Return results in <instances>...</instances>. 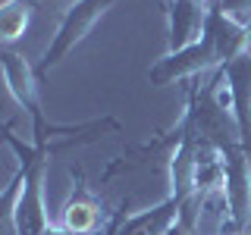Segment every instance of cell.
I'll return each instance as SVG.
<instances>
[{
    "instance_id": "obj_1",
    "label": "cell",
    "mask_w": 251,
    "mask_h": 235,
    "mask_svg": "<svg viewBox=\"0 0 251 235\" xmlns=\"http://www.w3.org/2000/svg\"><path fill=\"white\" fill-rule=\"evenodd\" d=\"M242 53H251V28L229 19L220 6H214L207 16V25H204V35L185 50L163 53L148 69V78H151V85L163 88V85H173L179 78L201 75L204 69H220Z\"/></svg>"
},
{
    "instance_id": "obj_2",
    "label": "cell",
    "mask_w": 251,
    "mask_h": 235,
    "mask_svg": "<svg viewBox=\"0 0 251 235\" xmlns=\"http://www.w3.org/2000/svg\"><path fill=\"white\" fill-rule=\"evenodd\" d=\"M113 3H120V0H73V3L63 10L60 25L50 35V44L44 47L41 60H38V66H35L38 78H44L53 66H60V60H66L69 53L91 35V28L98 25L100 16H104Z\"/></svg>"
},
{
    "instance_id": "obj_3",
    "label": "cell",
    "mask_w": 251,
    "mask_h": 235,
    "mask_svg": "<svg viewBox=\"0 0 251 235\" xmlns=\"http://www.w3.org/2000/svg\"><path fill=\"white\" fill-rule=\"evenodd\" d=\"M210 91L217 104L232 113L239 141L251 151V53H242L232 63L220 66L210 82Z\"/></svg>"
},
{
    "instance_id": "obj_4",
    "label": "cell",
    "mask_w": 251,
    "mask_h": 235,
    "mask_svg": "<svg viewBox=\"0 0 251 235\" xmlns=\"http://www.w3.org/2000/svg\"><path fill=\"white\" fill-rule=\"evenodd\" d=\"M69 176H73V194H69V201L63 204V216H60V226L75 235H98L100 229H110V213L104 207V201L98 198V194L88 188L85 182V176L78 169H69Z\"/></svg>"
},
{
    "instance_id": "obj_5",
    "label": "cell",
    "mask_w": 251,
    "mask_h": 235,
    "mask_svg": "<svg viewBox=\"0 0 251 235\" xmlns=\"http://www.w3.org/2000/svg\"><path fill=\"white\" fill-rule=\"evenodd\" d=\"M214 6L204 3V0H170L167 3V22H170V50L167 53H176V50H185L192 47L198 38L204 35V25H207V16Z\"/></svg>"
},
{
    "instance_id": "obj_6",
    "label": "cell",
    "mask_w": 251,
    "mask_h": 235,
    "mask_svg": "<svg viewBox=\"0 0 251 235\" xmlns=\"http://www.w3.org/2000/svg\"><path fill=\"white\" fill-rule=\"evenodd\" d=\"M31 13H35V0H3V6H0V41H3V47H10L28 28Z\"/></svg>"
},
{
    "instance_id": "obj_7",
    "label": "cell",
    "mask_w": 251,
    "mask_h": 235,
    "mask_svg": "<svg viewBox=\"0 0 251 235\" xmlns=\"http://www.w3.org/2000/svg\"><path fill=\"white\" fill-rule=\"evenodd\" d=\"M217 6L229 16V19H235V22H242V25L251 28V0H220Z\"/></svg>"
},
{
    "instance_id": "obj_8",
    "label": "cell",
    "mask_w": 251,
    "mask_h": 235,
    "mask_svg": "<svg viewBox=\"0 0 251 235\" xmlns=\"http://www.w3.org/2000/svg\"><path fill=\"white\" fill-rule=\"evenodd\" d=\"M167 235H192V226H188V223H185V219H182V216H179V223H176V226H173V229H170Z\"/></svg>"
}]
</instances>
